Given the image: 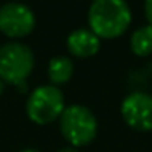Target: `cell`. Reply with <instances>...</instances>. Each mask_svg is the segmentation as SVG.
<instances>
[{
    "instance_id": "4fadbf2b",
    "label": "cell",
    "mask_w": 152,
    "mask_h": 152,
    "mask_svg": "<svg viewBox=\"0 0 152 152\" xmlns=\"http://www.w3.org/2000/svg\"><path fill=\"white\" fill-rule=\"evenodd\" d=\"M4 92V82H2V79H0V93Z\"/></svg>"
},
{
    "instance_id": "30bf717a",
    "label": "cell",
    "mask_w": 152,
    "mask_h": 152,
    "mask_svg": "<svg viewBox=\"0 0 152 152\" xmlns=\"http://www.w3.org/2000/svg\"><path fill=\"white\" fill-rule=\"evenodd\" d=\"M144 15L145 20H147V25L152 26V0H144Z\"/></svg>"
},
{
    "instance_id": "ba28073f",
    "label": "cell",
    "mask_w": 152,
    "mask_h": 152,
    "mask_svg": "<svg viewBox=\"0 0 152 152\" xmlns=\"http://www.w3.org/2000/svg\"><path fill=\"white\" fill-rule=\"evenodd\" d=\"M74 74V62L67 56H56L49 61L48 66V75L53 85H61L70 80Z\"/></svg>"
},
{
    "instance_id": "6da1fadb",
    "label": "cell",
    "mask_w": 152,
    "mask_h": 152,
    "mask_svg": "<svg viewBox=\"0 0 152 152\" xmlns=\"http://www.w3.org/2000/svg\"><path fill=\"white\" fill-rule=\"evenodd\" d=\"M87 18L88 30L100 39H115L129 28L132 13L126 0H93Z\"/></svg>"
},
{
    "instance_id": "7c38bea8",
    "label": "cell",
    "mask_w": 152,
    "mask_h": 152,
    "mask_svg": "<svg viewBox=\"0 0 152 152\" xmlns=\"http://www.w3.org/2000/svg\"><path fill=\"white\" fill-rule=\"evenodd\" d=\"M20 152H39L38 149H21Z\"/></svg>"
},
{
    "instance_id": "3957f363",
    "label": "cell",
    "mask_w": 152,
    "mask_h": 152,
    "mask_svg": "<svg viewBox=\"0 0 152 152\" xmlns=\"http://www.w3.org/2000/svg\"><path fill=\"white\" fill-rule=\"evenodd\" d=\"M34 67V54L26 44L10 41L0 46V79L20 85L30 77Z\"/></svg>"
},
{
    "instance_id": "52a82bcc",
    "label": "cell",
    "mask_w": 152,
    "mask_h": 152,
    "mask_svg": "<svg viewBox=\"0 0 152 152\" xmlns=\"http://www.w3.org/2000/svg\"><path fill=\"white\" fill-rule=\"evenodd\" d=\"M67 49L72 56L80 59L92 57L100 51V38L88 28L74 30L67 36Z\"/></svg>"
},
{
    "instance_id": "7a4b0ae2",
    "label": "cell",
    "mask_w": 152,
    "mask_h": 152,
    "mask_svg": "<svg viewBox=\"0 0 152 152\" xmlns=\"http://www.w3.org/2000/svg\"><path fill=\"white\" fill-rule=\"evenodd\" d=\"M61 132L70 144V147H83L95 139L98 124L96 118L83 105H69L59 116Z\"/></svg>"
},
{
    "instance_id": "8fae6325",
    "label": "cell",
    "mask_w": 152,
    "mask_h": 152,
    "mask_svg": "<svg viewBox=\"0 0 152 152\" xmlns=\"http://www.w3.org/2000/svg\"><path fill=\"white\" fill-rule=\"evenodd\" d=\"M57 152H79L75 147H64V149H61V151H57Z\"/></svg>"
},
{
    "instance_id": "9c48e42d",
    "label": "cell",
    "mask_w": 152,
    "mask_h": 152,
    "mask_svg": "<svg viewBox=\"0 0 152 152\" xmlns=\"http://www.w3.org/2000/svg\"><path fill=\"white\" fill-rule=\"evenodd\" d=\"M129 46L134 56L137 57H147L152 54V26L144 25L132 31L129 38Z\"/></svg>"
},
{
    "instance_id": "277c9868",
    "label": "cell",
    "mask_w": 152,
    "mask_h": 152,
    "mask_svg": "<svg viewBox=\"0 0 152 152\" xmlns=\"http://www.w3.org/2000/svg\"><path fill=\"white\" fill-rule=\"evenodd\" d=\"M66 103L64 93L56 85H41L30 93L26 102V113L36 124H49L62 115Z\"/></svg>"
},
{
    "instance_id": "8992f818",
    "label": "cell",
    "mask_w": 152,
    "mask_h": 152,
    "mask_svg": "<svg viewBox=\"0 0 152 152\" xmlns=\"http://www.w3.org/2000/svg\"><path fill=\"white\" fill-rule=\"evenodd\" d=\"M121 116L134 131H152V95L145 92L129 93L121 103Z\"/></svg>"
},
{
    "instance_id": "5b68a950",
    "label": "cell",
    "mask_w": 152,
    "mask_h": 152,
    "mask_svg": "<svg viewBox=\"0 0 152 152\" xmlns=\"http://www.w3.org/2000/svg\"><path fill=\"white\" fill-rule=\"evenodd\" d=\"M34 13L21 2H7L0 7V31L10 38H21L33 31Z\"/></svg>"
}]
</instances>
